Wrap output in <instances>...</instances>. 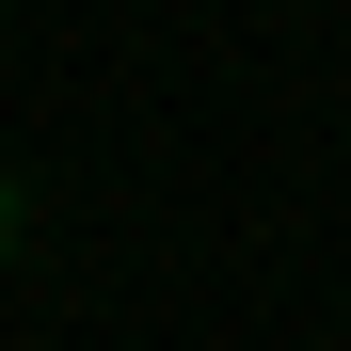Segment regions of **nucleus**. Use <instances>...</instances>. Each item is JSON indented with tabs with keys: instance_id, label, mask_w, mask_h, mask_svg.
I'll use <instances>...</instances> for the list:
<instances>
[{
	"instance_id": "obj_1",
	"label": "nucleus",
	"mask_w": 351,
	"mask_h": 351,
	"mask_svg": "<svg viewBox=\"0 0 351 351\" xmlns=\"http://www.w3.org/2000/svg\"><path fill=\"white\" fill-rule=\"evenodd\" d=\"M0 240H16V176H0Z\"/></svg>"
}]
</instances>
